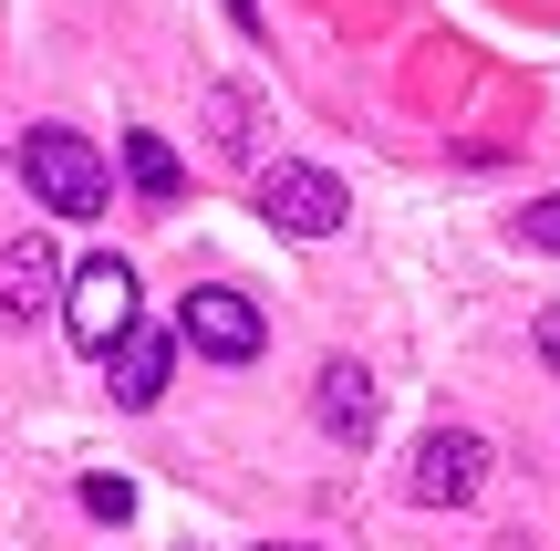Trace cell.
<instances>
[{
    "label": "cell",
    "mask_w": 560,
    "mask_h": 551,
    "mask_svg": "<svg viewBox=\"0 0 560 551\" xmlns=\"http://www.w3.org/2000/svg\"><path fill=\"white\" fill-rule=\"evenodd\" d=\"M21 177H32V198L52 208V219H104V198H115L104 157L73 125H32V136H21Z\"/></svg>",
    "instance_id": "6da1fadb"
},
{
    "label": "cell",
    "mask_w": 560,
    "mask_h": 551,
    "mask_svg": "<svg viewBox=\"0 0 560 551\" xmlns=\"http://www.w3.org/2000/svg\"><path fill=\"white\" fill-rule=\"evenodd\" d=\"M62 333H73L83 354H115V333H136V271H125L115 250H94V261L62 282Z\"/></svg>",
    "instance_id": "7a4b0ae2"
},
{
    "label": "cell",
    "mask_w": 560,
    "mask_h": 551,
    "mask_svg": "<svg viewBox=\"0 0 560 551\" xmlns=\"http://www.w3.org/2000/svg\"><path fill=\"white\" fill-rule=\"evenodd\" d=\"M260 219H270V229H291V240H332V229L353 219V198H342L332 167L280 157V167H260Z\"/></svg>",
    "instance_id": "3957f363"
},
{
    "label": "cell",
    "mask_w": 560,
    "mask_h": 551,
    "mask_svg": "<svg viewBox=\"0 0 560 551\" xmlns=\"http://www.w3.org/2000/svg\"><path fill=\"white\" fill-rule=\"evenodd\" d=\"M177 333L208 354V365H249V354L270 344L260 302H249V291H229V282H187V302H177Z\"/></svg>",
    "instance_id": "277c9868"
},
{
    "label": "cell",
    "mask_w": 560,
    "mask_h": 551,
    "mask_svg": "<svg viewBox=\"0 0 560 551\" xmlns=\"http://www.w3.org/2000/svg\"><path fill=\"white\" fill-rule=\"evenodd\" d=\"M405 490H416L425 510H467V500L488 490V437H478V427H436V437H416V469H405Z\"/></svg>",
    "instance_id": "5b68a950"
},
{
    "label": "cell",
    "mask_w": 560,
    "mask_h": 551,
    "mask_svg": "<svg viewBox=\"0 0 560 551\" xmlns=\"http://www.w3.org/2000/svg\"><path fill=\"white\" fill-rule=\"evenodd\" d=\"M312 416H322V437L363 448V437H374V416H384V395H374V375H363L353 354H332V365L312 375Z\"/></svg>",
    "instance_id": "8992f818"
},
{
    "label": "cell",
    "mask_w": 560,
    "mask_h": 551,
    "mask_svg": "<svg viewBox=\"0 0 560 551\" xmlns=\"http://www.w3.org/2000/svg\"><path fill=\"white\" fill-rule=\"evenodd\" d=\"M62 302V261H52V240H0V312L11 323H32V312H52Z\"/></svg>",
    "instance_id": "52a82bcc"
},
{
    "label": "cell",
    "mask_w": 560,
    "mask_h": 551,
    "mask_svg": "<svg viewBox=\"0 0 560 551\" xmlns=\"http://www.w3.org/2000/svg\"><path fill=\"white\" fill-rule=\"evenodd\" d=\"M104 365H115V406H156V395H166V375H177V344H166V333H115V354H104Z\"/></svg>",
    "instance_id": "ba28073f"
},
{
    "label": "cell",
    "mask_w": 560,
    "mask_h": 551,
    "mask_svg": "<svg viewBox=\"0 0 560 551\" xmlns=\"http://www.w3.org/2000/svg\"><path fill=\"white\" fill-rule=\"evenodd\" d=\"M125 177H136L145 187V198H177V187H187V167H177V146H166V136H145V125H136V136H125Z\"/></svg>",
    "instance_id": "9c48e42d"
},
{
    "label": "cell",
    "mask_w": 560,
    "mask_h": 551,
    "mask_svg": "<svg viewBox=\"0 0 560 551\" xmlns=\"http://www.w3.org/2000/svg\"><path fill=\"white\" fill-rule=\"evenodd\" d=\"M208 115H219V157H229V167L260 157V104H249L240 83H219V94H208Z\"/></svg>",
    "instance_id": "30bf717a"
},
{
    "label": "cell",
    "mask_w": 560,
    "mask_h": 551,
    "mask_svg": "<svg viewBox=\"0 0 560 551\" xmlns=\"http://www.w3.org/2000/svg\"><path fill=\"white\" fill-rule=\"evenodd\" d=\"M83 510H94V520H125V510H136V490H125V479H83Z\"/></svg>",
    "instance_id": "8fae6325"
},
{
    "label": "cell",
    "mask_w": 560,
    "mask_h": 551,
    "mask_svg": "<svg viewBox=\"0 0 560 551\" xmlns=\"http://www.w3.org/2000/svg\"><path fill=\"white\" fill-rule=\"evenodd\" d=\"M520 229H529V250H560V187H550V198H529Z\"/></svg>",
    "instance_id": "7c38bea8"
},
{
    "label": "cell",
    "mask_w": 560,
    "mask_h": 551,
    "mask_svg": "<svg viewBox=\"0 0 560 551\" xmlns=\"http://www.w3.org/2000/svg\"><path fill=\"white\" fill-rule=\"evenodd\" d=\"M540 365H550V375H560V302H550V312H540Z\"/></svg>",
    "instance_id": "4fadbf2b"
},
{
    "label": "cell",
    "mask_w": 560,
    "mask_h": 551,
    "mask_svg": "<svg viewBox=\"0 0 560 551\" xmlns=\"http://www.w3.org/2000/svg\"><path fill=\"white\" fill-rule=\"evenodd\" d=\"M270 551H301V541H270Z\"/></svg>",
    "instance_id": "5bb4252c"
}]
</instances>
